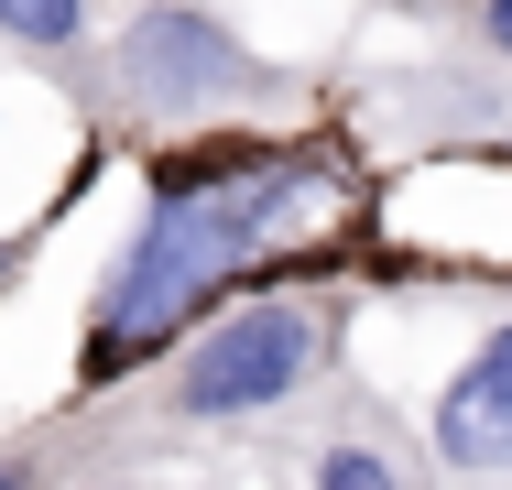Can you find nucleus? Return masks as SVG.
Listing matches in <instances>:
<instances>
[{
	"label": "nucleus",
	"instance_id": "obj_10",
	"mask_svg": "<svg viewBox=\"0 0 512 490\" xmlns=\"http://www.w3.org/2000/svg\"><path fill=\"white\" fill-rule=\"evenodd\" d=\"M502 490H512V480H502Z\"/></svg>",
	"mask_w": 512,
	"mask_h": 490
},
{
	"label": "nucleus",
	"instance_id": "obj_7",
	"mask_svg": "<svg viewBox=\"0 0 512 490\" xmlns=\"http://www.w3.org/2000/svg\"><path fill=\"white\" fill-rule=\"evenodd\" d=\"M371 11H393V22L436 33V44H458V55L512 66V0H371Z\"/></svg>",
	"mask_w": 512,
	"mask_h": 490
},
{
	"label": "nucleus",
	"instance_id": "obj_9",
	"mask_svg": "<svg viewBox=\"0 0 512 490\" xmlns=\"http://www.w3.org/2000/svg\"><path fill=\"white\" fill-rule=\"evenodd\" d=\"M11 273H22V240H0V294H11Z\"/></svg>",
	"mask_w": 512,
	"mask_h": 490
},
{
	"label": "nucleus",
	"instance_id": "obj_2",
	"mask_svg": "<svg viewBox=\"0 0 512 490\" xmlns=\"http://www.w3.org/2000/svg\"><path fill=\"white\" fill-rule=\"evenodd\" d=\"M338 371H349V294L338 284L229 294L218 316H197V327L142 371L131 425H142V436H273V425H295Z\"/></svg>",
	"mask_w": 512,
	"mask_h": 490
},
{
	"label": "nucleus",
	"instance_id": "obj_4",
	"mask_svg": "<svg viewBox=\"0 0 512 490\" xmlns=\"http://www.w3.org/2000/svg\"><path fill=\"white\" fill-rule=\"evenodd\" d=\"M295 490H447L425 458V425H404L382 392L327 382L295 414Z\"/></svg>",
	"mask_w": 512,
	"mask_h": 490
},
{
	"label": "nucleus",
	"instance_id": "obj_3",
	"mask_svg": "<svg viewBox=\"0 0 512 490\" xmlns=\"http://www.w3.org/2000/svg\"><path fill=\"white\" fill-rule=\"evenodd\" d=\"M77 77L99 98V120L164 131V142H197V131H229V120L295 98V66L262 55V44H251L229 11H207V0H131L99 44H88Z\"/></svg>",
	"mask_w": 512,
	"mask_h": 490
},
{
	"label": "nucleus",
	"instance_id": "obj_1",
	"mask_svg": "<svg viewBox=\"0 0 512 490\" xmlns=\"http://www.w3.org/2000/svg\"><path fill=\"white\" fill-rule=\"evenodd\" d=\"M349 196L327 142H251L240 120L197 131V153L153 164L142 229L120 240L88 305V382H142L197 316H218L262 262H284L316 218Z\"/></svg>",
	"mask_w": 512,
	"mask_h": 490
},
{
	"label": "nucleus",
	"instance_id": "obj_5",
	"mask_svg": "<svg viewBox=\"0 0 512 490\" xmlns=\"http://www.w3.org/2000/svg\"><path fill=\"white\" fill-rule=\"evenodd\" d=\"M425 458H436V480H458V490H502L512 480V316H491L469 338V360L436 382Z\"/></svg>",
	"mask_w": 512,
	"mask_h": 490
},
{
	"label": "nucleus",
	"instance_id": "obj_8",
	"mask_svg": "<svg viewBox=\"0 0 512 490\" xmlns=\"http://www.w3.org/2000/svg\"><path fill=\"white\" fill-rule=\"evenodd\" d=\"M55 480H66L55 447H0V490H55Z\"/></svg>",
	"mask_w": 512,
	"mask_h": 490
},
{
	"label": "nucleus",
	"instance_id": "obj_6",
	"mask_svg": "<svg viewBox=\"0 0 512 490\" xmlns=\"http://www.w3.org/2000/svg\"><path fill=\"white\" fill-rule=\"evenodd\" d=\"M0 44L33 66H88L99 44V0H0Z\"/></svg>",
	"mask_w": 512,
	"mask_h": 490
}]
</instances>
